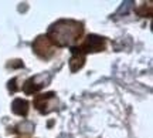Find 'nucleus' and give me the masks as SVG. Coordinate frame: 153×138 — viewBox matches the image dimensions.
I'll return each mask as SVG.
<instances>
[{
  "label": "nucleus",
  "instance_id": "1",
  "mask_svg": "<svg viewBox=\"0 0 153 138\" xmlns=\"http://www.w3.org/2000/svg\"><path fill=\"white\" fill-rule=\"evenodd\" d=\"M82 36V24L75 20H60L54 23L48 30L47 37L53 46L64 47L75 43Z\"/></svg>",
  "mask_w": 153,
  "mask_h": 138
},
{
  "label": "nucleus",
  "instance_id": "2",
  "mask_svg": "<svg viewBox=\"0 0 153 138\" xmlns=\"http://www.w3.org/2000/svg\"><path fill=\"white\" fill-rule=\"evenodd\" d=\"M74 49L78 53H81L82 56H85L87 53L102 51L105 49V39L99 37V36H95V34H91V36H88L87 39H85V41L79 47H74Z\"/></svg>",
  "mask_w": 153,
  "mask_h": 138
},
{
  "label": "nucleus",
  "instance_id": "3",
  "mask_svg": "<svg viewBox=\"0 0 153 138\" xmlns=\"http://www.w3.org/2000/svg\"><path fill=\"white\" fill-rule=\"evenodd\" d=\"M50 80H51V76L48 73H43V74H37L34 77L28 78L27 81L23 86V91L26 94H34L40 91L41 88H44L45 86H48Z\"/></svg>",
  "mask_w": 153,
  "mask_h": 138
},
{
  "label": "nucleus",
  "instance_id": "4",
  "mask_svg": "<svg viewBox=\"0 0 153 138\" xmlns=\"http://www.w3.org/2000/svg\"><path fill=\"white\" fill-rule=\"evenodd\" d=\"M33 50L34 53L41 58H50L55 53V47L53 46V43L48 40L47 36H40V37L34 40Z\"/></svg>",
  "mask_w": 153,
  "mask_h": 138
},
{
  "label": "nucleus",
  "instance_id": "5",
  "mask_svg": "<svg viewBox=\"0 0 153 138\" xmlns=\"http://www.w3.org/2000/svg\"><path fill=\"white\" fill-rule=\"evenodd\" d=\"M34 105L40 112L43 114H48L50 111L55 110L57 107V98H55L54 93H47L44 95H38L37 98L34 100Z\"/></svg>",
  "mask_w": 153,
  "mask_h": 138
},
{
  "label": "nucleus",
  "instance_id": "6",
  "mask_svg": "<svg viewBox=\"0 0 153 138\" xmlns=\"http://www.w3.org/2000/svg\"><path fill=\"white\" fill-rule=\"evenodd\" d=\"M11 110L14 114L17 116H22V117H26L28 112V103L26 100H22V98H17L13 101L11 104Z\"/></svg>",
  "mask_w": 153,
  "mask_h": 138
},
{
  "label": "nucleus",
  "instance_id": "7",
  "mask_svg": "<svg viewBox=\"0 0 153 138\" xmlns=\"http://www.w3.org/2000/svg\"><path fill=\"white\" fill-rule=\"evenodd\" d=\"M72 57L71 60H70V68H71V71H76V70H79L82 66H84V61H85V56H82L81 53H78L74 47H72Z\"/></svg>",
  "mask_w": 153,
  "mask_h": 138
},
{
  "label": "nucleus",
  "instance_id": "8",
  "mask_svg": "<svg viewBox=\"0 0 153 138\" xmlns=\"http://www.w3.org/2000/svg\"><path fill=\"white\" fill-rule=\"evenodd\" d=\"M16 131L17 133H22V134H30L34 131V125L33 122L30 121H23L22 124H19L16 127Z\"/></svg>",
  "mask_w": 153,
  "mask_h": 138
},
{
  "label": "nucleus",
  "instance_id": "9",
  "mask_svg": "<svg viewBox=\"0 0 153 138\" xmlns=\"http://www.w3.org/2000/svg\"><path fill=\"white\" fill-rule=\"evenodd\" d=\"M132 6H133V2H125V3H122V6H120V9L118 10V14H125V13H128V10L131 9Z\"/></svg>",
  "mask_w": 153,
  "mask_h": 138
}]
</instances>
